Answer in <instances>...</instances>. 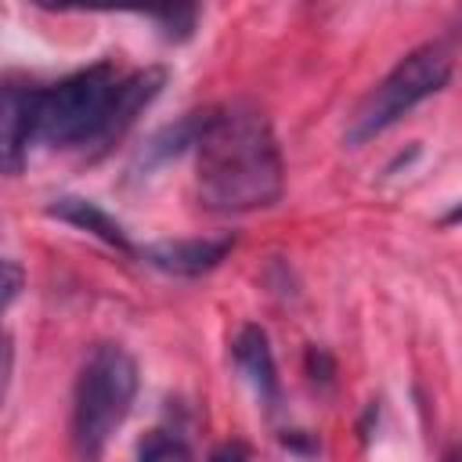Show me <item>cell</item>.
Segmentation results:
<instances>
[{"mask_svg": "<svg viewBox=\"0 0 462 462\" xmlns=\"http://www.w3.org/2000/svg\"><path fill=\"white\" fill-rule=\"evenodd\" d=\"M4 274H7V282H4V307H11L18 289H22V267L14 260H4Z\"/></svg>", "mask_w": 462, "mask_h": 462, "instance_id": "4fadbf2b", "label": "cell"}, {"mask_svg": "<svg viewBox=\"0 0 462 462\" xmlns=\"http://www.w3.org/2000/svg\"><path fill=\"white\" fill-rule=\"evenodd\" d=\"M235 249V235H220V238H173V242H152L141 245L137 256L166 274H206L213 267H220L227 260V253Z\"/></svg>", "mask_w": 462, "mask_h": 462, "instance_id": "5b68a950", "label": "cell"}, {"mask_svg": "<svg viewBox=\"0 0 462 462\" xmlns=\"http://www.w3.org/2000/svg\"><path fill=\"white\" fill-rule=\"evenodd\" d=\"M209 462H253V455H249V448L242 440H227L209 455Z\"/></svg>", "mask_w": 462, "mask_h": 462, "instance_id": "7c38bea8", "label": "cell"}, {"mask_svg": "<svg viewBox=\"0 0 462 462\" xmlns=\"http://www.w3.org/2000/svg\"><path fill=\"white\" fill-rule=\"evenodd\" d=\"M36 116H40V87L7 83L4 87V116H0V126H4V170L7 173L22 170V162L29 155V144L36 141Z\"/></svg>", "mask_w": 462, "mask_h": 462, "instance_id": "8992f818", "label": "cell"}, {"mask_svg": "<svg viewBox=\"0 0 462 462\" xmlns=\"http://www.w3.org/2000/svg\"><path fill=\"white\" fill-rule=\"evenodd\" d=\"M47 217L65 220V224H72V227H79V231L101 238L105 245H112V249H119V253H126V256H137V245L130 242V235L123 231V224H119L116 217H108V213H105L97 202H90V199L61 195V199H54V202L47 206Z\"/></svg>", "mask_w": 462, "mask_h": 462, "instance_id": "ba28073f", "label": "cell"}, {"mask_svg": "<svg viewBox=\"0 0 462 462\" xmlns=\"http://www.w3.org/2000/svg\"><path fill=\"white\" fill-rule=\"evenodd\" d=\"M440 462H462V444H451V448L440 455Z\"/></svg>", "mask_w": 462, "mask_h": 462, "instance_id": "9a60e30c", "label": "cell"}, {"mask_svg": "<svg viewBox=\"0 0 462 462\" xmlns=\"http://www.w3.org/2000/svg\"><path fill=\"white\" fill-rule=\"evenodd\" d=\"M440 224H448V227H451V224H462V202H458V206H451V209L440 217Z\"/></svg>", "mask_w": 462, "mask_h": 462, "instance_id": "5bb4252c", "label": "cell"}, {"mask_svg": "<svg viewBox=\"0 0 462 462\" xmlns=\"http://www.w3.org/2000/svg\"><path fill=\"white\" fill-rule=\"evenodd\" d=\"M137 462H195L191 448L180 433L170 430H152L141 444H137Z\"/></svg>", "mask_w": 462, "mask_h": 462, "instance_id": "9c48e42d", "label": "cell"}, {"mask_svg": "<svg viewBox=\"0 0 462 462\" xmlns=\"http://www.w3.org/2000/svg\"><path fill=\"white\" fill-rule=\"evenodd\" d=\"M235 365L242 368V375L249 379V386L256 390L260 404L267 411H278L282 404V379H278V365H274V350H271V339L260 325H245L238 336H235Z\"/></svg>", "mask_w": 462, "mask_h": 462, "instance_id": "52a82bcc", "label": "cell"}, {"mask_svg": "<svg viewBox=\"0 0 462 462\" xmlns=\"http://www.w3.org/2000/svg\"><path fill=\"white\" fill-rule=\"evenodd\" d=\"M307 372H310L314 383H332L336 365H332V357H328L321 346H310V350H307Z\"/></svg>", "mask_w": 462, "mask_h": 462, "instance_id": "8fae6325", "label": "cell"}, {"mask_svg": "<svg viewBox=\"0 0 462 462\" xmlns=\"http://www.w3.org/2000/svg\"><path fill=\"white\" fill-rule=\"evenodd\" d=\"M166 83L162 69H141L119 76L108 61L79 69L54 87H40L36 141L54 148L112 144L123 137L141 108H148Z\"/></svg>", "mask_w": 462, "mask_h": 462, "instance_id": "7a4b0ae2", "label": "cell"}, {"mask_svg": "<svg viewBox=\"0 0 462 462\" xmlns=\"http://www.w3.org/2000/svg\"><path fill=\"white\" fill-rule=\"evenodd\" d=\"M285 162L267 116L253 105L206 108L195 141V191L213 213H256L282 199Z\"/></svg>", "mask_w": 462, "mask_h": 462, "instance_id": "6da1fadb", "label": "cell"}, {"mask_svg": "<svg viewBox=\"0 0 462 462\" xmlns=\"http://www.w3.org/2000/svg\"><path fill=\"white\" fill-rule=\"evenodd\" d=\"M141 375L137 361L119 343H97L83 361L72 390V419L69 437L79 462H97L112 440V433L126 422Z\"/></svg>", "mask_w": 462, "mask_h": 462, "instance_id": "3957f363", "label": "cell"}, {"mask_svg": "<svg viewBox=\"0 0 462 462\" xmlns=\"http://www.w3.org/2000/svg\"><path fill=\"white\" fill-rule=\"evenodd\" d=\"M159 25H162V36L166 40H188L191 29H195V18H199V7H180V11H159L152 14Z\"/></svg>", "mask_w": 462, "mask_h": 462, "instance_id": "30bf717a", "label": "cell"}, {"mask_svg": "<svg viewBox=\"0 0 462 462\" xmlns=\"http://www.w3.org/2000/svg\"><path fill=\"white\" fill-rule=\"evenodd\" d=\"M455 72V51L444 40H430L415 51H408L372 90L368 97L357 105L350 126H346V141L357 148L372 137H379L383 130H390L393 123H401L411 108H419L422 101H430L433 94H440L448 87Z\"/></svg>", "mask_w": 462, "mask_h": 462, "instance_id": "277c9868", "label": "cell"}]
</instances>
